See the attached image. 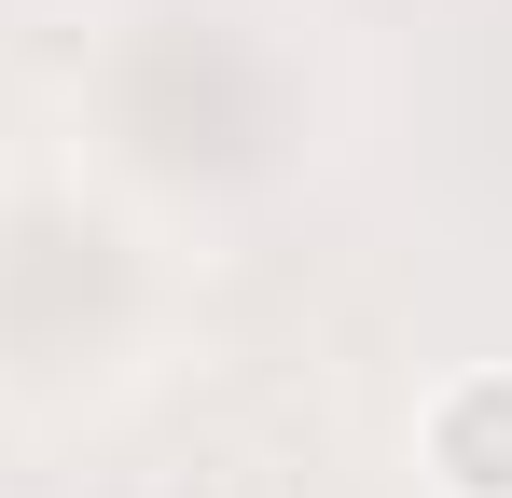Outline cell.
I'll list each match as a JSON object with an SVG mask.
<instances>
[{
  "instance_id": "6da1fadb",
  "label": "cell",
  "mask_w": 512,
  "mask_h": 498,
  "mask_svg": "<svg viewBox=\"0 0 512 498\" xmlns=\"http://www.w3.org/2000/svg\"><path fill=\"white\" fill-rule=\"evenodd\" d=\"M429 443H443V485L457 498H512V374L499 388H457Z\"/></svg>"
}]
</instances>
